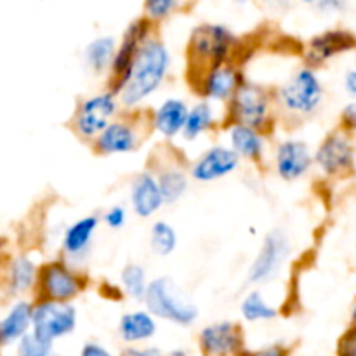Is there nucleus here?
Returning a JSON list of instances; mask_svg holds the SVG:
<instances>
[{"label":"nucleus","mask_w":356,"mask_h":356,"mask_svg":"<svg viewBox=\"0 0 356 356\" xmlns=\"http://www.w3.org/2000/svg\"><path fill=\"white\" fill-rule=\"evenodd\" d=\"M155 26L152 21L146 19L145 16H139L132 19L125 28L120 42H118L117 54H115L113 65L110 68V87L108 89L118 96L124 87L125 79H127L129 68L134 61L136 54L141 49V45L155 35Z\"/></svg>","instance_id":"obj_10"},{"label":"nucleus","mask_w":356,"mask_h":356,"mask_svg":"<svg viewBox=\"0 0 356 356\" xmlns=\"http://www.w3.org/2000/svg\"><path fill=\"white\" fill-rule=\"evenodd\" d=\"M122 356H162L159 350H152V348H148V350H138V348H129V350H125V353Z\"/></svg>","instance_id":"obj_38"},{"label":"nucleus","mask_w":356,"mask_h":356,"mask_svg":"<svg viewBox=\"0 0 356 356\" xmlns=\"http://www.w3.org/2000/svg\"><path fill=\"white\" fill-rule=\"evenodd\" d=\"M152 131L149 115L138 111L120 113L90 145L92 152L101 156L127 155L136 152L143 145Z\"/></svg>","instance_id":"obj_6"},{"label":"nucleus","mask_w":356,"mask_h":356,"mask_svg":"<svg viewBox=\"0 0 356 356\" xmlns=\"http://www.w3.org/2000/svg\"><path fill=\"white\" fill-rule=\"evenodd\" d=\"M238 45V37L226 24L204 23L195 26L186 45L188 79H197L212 66L236 61Z\"/></svg>","instance_id":"obj_2"},{"label":"nucleus","mask_w":356,"mask_h":356,"mask_svg":"<svg viewBox=\"0 0 356 356\" xmlns=\"http://www.w3.org/2000/svg\"><path fill=\"white\" fill-rule=\"evenodd\" d=\"M356 47V38L346 30H327L323 33L315 35L306 44L302 59L305 65L316 70L325 65L341 52L351 51Z\"/></svg>","instance_id":"obj_18"},{"label":"nucleus","mask_w":356,"mask_h":356,"mask_svg":"<svg viewBox=\"0 0 356 356\" xmlns=\"http://www.w3.org/2000/svg\"><path fill=\"white\" fill-rule=\"evenodd\" d=\"M159 330L156 318L148 309L127 312L118 320V336L127 344H139L153 339Z\"/></svg>","instance_id":"obj_22"},{"label":"nucleus","mask_w":356,"mask_h":356,"mask_svg":"<svg viewBox=\"0 0 356 356\" xmlns=\"http://www.w3.org/2000/svg\"><path fill=\"white\" fill-rule=\"evenodd\" d=\"M228 138L232 149L242 160L254 163H261L264 160L268 134L247 125L233 124L228 125Z\"/></svg>","instance_id":"obj_21"},{"label":"nucleus","mask_w":356,"mask_h":356,"mask_svg":"<svg viewBox=\"0 0 356 356\" xmlns=\"http://www.w3.org/2000/svg\"><path fill=\"white\" fill-rule=\"evenodd\" d=\"M118 42L110 35H101L90 40L83 49V61L94 73L110 72L113 65L115 54H117Z\"/></svg>","instance_id":"obj_25"},{"label":"nucleus","mask_w":356,"mask_h":356,"mask_svg":"<svg viewBox=\"0 0 356 356\" xmlns=\"http://www.w3.org/2000/svg\"><path fill=\"white\" fill-rule=\"evenodd\" d=\"M240 356H291V355H289V350L285 346H268V348H261V350H254V351L245 350Z\"/></svg>","instance_id":"obj_34"},{"label":"nucleus","mask_w":356,"mask_h":356,"mask_svg":"<svg viewBox=\"0 0 356 356\" xmlns=\"http://www.w3.org/2000/svg\"><path fill=\"white\" fill-rule=\"evenodd\" d=\"M101 216V222L104 226H108L110 229H120L124 228L125 222H127V209L122 204L111 205Z\"/></svg>","instance_id":"obj_33"},{"label":"nucleus","mask_w":356,"mask_h":356,"mask_svg":"<svg viewBox=\"0 0 356 356\" xmlns=\"http://www.w3.org/2000/svg\"><path fill=\"white\" fill-rule=\"evenodd\" d=\"M129 202L136 216L148 219L165 205L159 179L152 169L136 174L129 186Z\"/></svg>","instance_id":"obj_19"},{"label":"nucleus","mask_w":356,"mask_h":356,"mask_svg":"<svg viewBox=\"0 0 356 356\" xmlns=\"http://www.w3.org/2000/svg\"><path fill=\"white\" fill-rule=\"evenodd\" d=\"M149 247L155 256H170L177 247V233L174 226L167 221L153 222L152 232H149Z\"/></svg>","instance_id":"obj_30"},{"label":"nucleus","mask_w":356,"mask_h":356,"mask_svg":"<svg viewBox=\"0 0 356 356\" xmlns=\"http://www.w3.org/2000/svg\"><path fill=\"white\" fill-rule=\"evenodd\" d=\"M278 110L273 87L245 79L226 103V125L240 124L270 134L277 124Z\"/></svg>","instance_id":"obj_3"},{"label":"nucleus","mask_w":356,"mask_h":356,"mask_svg":"<svg viewBox=\"0 0 356 356\" xmlns=\"http://www.w3.org/2000/svg\"><path fill=\"white\" fill-rule=\"evenodd\" d=\"M169 356H190V355H188L184 350H174V351H170Z\"/></svg>","instance_id":"obj_41"},{"label":"nucleus","mask_w":356,"mask_h":356,"mask_svg":"<svg viewBox=\"0 0 356 356\" xmlns=\"http://www.w3.org/2000/svg\"><path fill=\"white\" fill-rule=\"evenodd\" d=\"M188 113H190V106L186 101L179 97H169L149 113L152 131L159 132L165 139L176 138L183 134Z\"/></svg>","instance_id":"obj_20"},{"label":"nucleus","mask_w":356,"mask_h":356,"mask_svg":"<svg viewBox=\"0 0 356 356\" xmlns=\"http://www.w3.org/2000/svg\"><path fill=\"white\" fill-rule=\"evenodd\" d=\"M89 285V278L65 259L51 261L38 271V301L72 302Z\"/></svg>","instance_id":"obj_8"},{"label":"nucleus","mask_w":356,"mask_h":356,"mask_svg":"<svg viewBox=\"0 0 356 356\" xmlns=\"http://www.w3.org/2000/svg\"><path fill=\"white\" fill-rule=\"evenodd\" d=\"M275 170L287 183L305 177L315 165V153L302 139H284L275 148Z\"/></svg>","instance_id":"obj_16"},{"label":"nucleus","mask_w":356,"mask_h":356,"mask_svg":"<svg viewBox=\"0 0 356 356\" xmlns=\"http://www.w3.org/2000/svg\"><path fill=\"white\" fill-rule=\"evenodd\" d=\"M341 118H343L344 131H346V129H353V131H356V103L348 104L343 110Z\"/></svg>","instance_id":"obj_37"},{"label":"nucleus","mask_w":356,"mask_h":356,"mask_svg":"<svg viewBox=\"0 0 356 356\" xmlns=\"http://www.w3.org/2000/svg\"><path fill=\"white\" fill-rule=\"evenodd\" d=\"M179 7L181 2H177V0H146L141 16L152 21L153 24H159L160 21L167 19Z\"/></svg>","instance_id":"obj_31"},{"label":"nucleus","mask_w":356,"mask_h":356,"mask_svg":"<svg viewBox=\"0 0 356 356\" xmlns=\"http://www.w3.org/2000/svg\"><path fill=\"white\" fill-rule=\"evenodd\" d=\"M344 87L351 96H356V70H350L344 76Z\"/></svg>","instance_id":"obj_39"},{"label":"nucleus","mask_w":356,"mask_h":356,"mask_svg":"<svg viewBox=\"0 0 356 356\" xmlns=\"http://www.w3.org/2000/svg\"><path fill=\"white\" fill-rule=\"evenodd\" d=\"M153 172H155L156 179H159L165 204H176V202H179L186 195L191 177L190 172L181 163H165L163 169L153 170Z\"/></svg>","instance_id":"obj_24"},{"label":"nucleus","mask_w":356,"mask_h":356,"mask_svg":"<svg viewBox=\"0 0 356 356\" xmlns=\"http://www.w3.org/2000/svg\"><path fill=\"white\" fill-rule=\"evenodd\" d=\"M120 99L110 89L79 101L70 127L82 141L92 145L97 136L120 115Z\"/></svg>","instance_id":"obj_7"},{"label":"nucleus","mask_w":356,"mask_h":356,"mask_svg":"<svg viewBox=\"0 0 356 356\" xmlns=\"http://www.w3.org/2000/svg\"><path fill=\"white\" fill-rule=\"evenodd\" d=\"M198 348L204 356H240L245 351L243 330L235 322H216L202 327Z\"/></svg>","instance_id":"obj_14"},{"label":"nucleus","mask_w":356,"mask_h":356,"mask_svg":"<svg viewBox=\"0 0 356 356\" xmlns=\"http://www.w3.org/2000/svg\"><path fill=\"white\" fill-rule=\"evenodd\" d=\"M80 356H113V353H111L110 350H106L103 344L90 341V343L83 344L82 351H80Z\"/></svg>","instance_id":"obj_36"},{"label":"nucleus","mask_w":356,"mask_h":356,"mask_svg":"<svg viewBox=\"0 0 356 356\" xmlns=\"http://www.w3.org/2000/svg\"><path fill=\"white\" fill-rule=\"evenodd\" d=\"M120 284L124 294L138 302H145L146 294L149 289L148 273L145 266L139 263H127L120 271Z\"/></svg>","instance_id":"obj_27"},{"label":"nucleus","mask_w":356,"mask_h":356,"mask_svg":"<svg viewBox=\"0 0 356 356\" xmlns=\"http://www.w3.org/2000/svg\"><path fill=\"white\" fill-rule=\"evenodd\" d=\"M52 355V344L44 343V341L37 339L33 334H28L19 341V348H17V356H51Z\"/></svg>","instance_id":"obj_32"},{"label":"nucleus","mask_w":356,"mask_h":356,"mask_svg":"<svg viewBox=\"0 0 356 356\" xmlns=\"http://www.w3.org/2000/svg\"><path fill=\"white\" fill-rule=\"evenodd\" d=\"M339 356H356V329L343 337L339 344Z\"/></svg>","instance_id":"obj_35"},{"label":"nucleus","mask_w":356,"mask_h":356,"mask_svg":"<svg viewBox=\"0 0 356 356\" xmlns=\"http://www.w3.org/2000/svg\"><path fill=\"white\" fill-rule=\"evenodd\" d=\"M291 250L292 245L287 233L282 229H271L264 236L259 252L256 254L250 264L249 273H247L249 284L259 285L273 280L291 256Z\"/></svg>","instance_id":"obj_11"},{"label":"nucleus","mask_w":356,"mask_h":356,"mask_svg":"<svg viewBox=\"0 0 356 356\" xmlns=\"http://www.w3.org/2000/svg\"><path fill=\"white\" fill-rule=\"evenodd\" d=\"M38 271L37 264L30 259L28 256H17L16 259L10 263V273H9V285L13 294H21V292L28 291L38 282Z\"/></svg>","instance_id":"obj_29"},{"label":"nucleus","mask_w":356,"mask_h":356,"mask_svg":"<svg viewBox=\"0 0 356 356\" xmlns=\"http://www.w3.org/2000/svg\"><path fill=\"white\" fill-rule=\"evenodd\" d=\"M315 165L329 177H339L355 165V148L344 129L330 132L315 152Z\"/></svg>","instance_id":"obj_13"},{"label":"nucleus","mask_w":356,"mask_h":356,"mask_svg":"<svg viewBox=\"0 0 356 356\" xmlns=\"http://www.w3.org/2000/svg\"><path fill=\"white\" fill-rule=\"evenodd\" d=\"M143 305L155 318L179 327L193 325L198 318V306L170 277L153 278Z\"/></svg>","instance_id":"obj_5"},{"label":"nucleus","mask_w":356,"mask_h":356,"mask_svg":"<svg viewBox=\"0 0 356 356\" xmlns=\"http://www.w3.org/2000/svg\"><path fill=\"white\" fill-rule=\"evenodd\" d=\"M218 120H216V111L212 108L211 101L200 99L190 106V113H188L186 125H184L183 138L186 141H197L200 136L207 134L209 131L216 127Z\"/></svg>","instance_id":"obj_26"},{"label":"nucleus","mask_w":356,"mask_h":356,"mask_svg":"<svg viewBox=\"0 0 356 356\" xmlns=\"http://www.w3.org/2000/svg\"><path fill=\"white\" fill-rule=\"evenodd\" d=\"M33 305L28 301H19L13 306L7 316L0 320V344H10L28 336L31 329Z\"/></svg>","instance_id":"obj_23"},{"label":"nucleus","mask_w":356,"mask_h":356,"mask_svg":"<svg viewBox=\"0 0 356 356\" xmlns=\"http://www.w3.org/2000/svg\"><path fill=\"white\" fill-rule=\"evenodd\" d=\"M240 315L249 323L271 322L278 316V309L270 305L259 291H252L240 302Z\"/></svg>","instance_id":"obj_28"},{"label":"nucleus","mask_w":356,"mask_h":356,"mask_svg":"<svg viewBox=\"0 0 356 356\" xmlns=\"http://www.w3.org/2000/svg\"><path fill=\"white\" fill-rule=\"evenodd\" d=\"M170 63L172 56L165 42L156 33L149 37L136 54L124 87L118 94L122 106L127 111H132L146 97L155 94L169 73Z\"/></svg>","instance_id":"obj_1"},{"label":"nucleus","mask_w":356,"mask_h":356,"mask_svg":"<svg viewBox=\"0 0 356 356\" xmlns=\"http://www.w3.org/2000/svg\"><path fill=\"white\" fill-rule=\"evenodd\" d=\"M351 316H353V323L356 325V302H355V306H353V313H351Z\"/></svg>","instance_id":"obj_42"},{"label":"nucleus","mask_w":356,"mask_h":356,"mask_svg":"<svg viewBox=\"0 0 356 356\" xmlns=\"http://www.w3.org/2000/svg\"><path fill=\"white\" fill-rule=\"evenodd\" d=\"M79 323V312L72 302L37 301L31 316V334L47 344L70 336Z\"/></svg>","instance_id":"obj_9"},{"label":"nucleus","mask_w":356,"mask_h":356,"mask_svg":"<svg viewBox=\"0 0 356 356\" xmlns=\"http://www.w3.org/2000/svg\"><path fill=\"white\" fill-rule=\"evenodd\" d=\"M323 83L316 70L301 66L282 86L275 89L278 117L289 120H306L323 101Z\"/></svg>","instance_id":"obj_4"},{"label":"nucleus","mask_w":356,"mask_h":356,"mask_svg":"<svg viewBox=\"0 0 356 356\" xmlns=\"http://www.w3.org/2000/svg\"><path fill=\"white\" fill-rule=\"evenodd\" d=\"M245 79V73L240 68L238 63L229 61L209 68L197 79L190 80V86L202 99L211 101V103L212 101L228 103Z\"/></svg>","instance_id":"obj_12"},{"label":"nucleus","mask_w":356,"mask_h":356,"mask_svg":"<svg viewBox=\"0 0 356 356\" xmlns=\"http://www.w3.org/2000/svg\"><path fill=\"white\" fill-rule=\"evenodd\" d=\"M315 7L320 10H325V9L334 10V9H341V7H344V3L337 2V0H332V2H330V0H325V2H316Z\"/></svg>","instance_id":"obj_40"},{"label":"nucleus","mask_w":356,"mask_h":356,"mask_svg":"<svg viewBox=\"0 0 356 356\" xmlns=\"http://www.w3.org/2000/svg\"><path fill=\"white\" fill-rule=\"evenodd\" d=\"M101 225V216L89 214L76 219L75 222L68 226L63 233L61 238V254L63 259L73 268L76 264L83 263L92 249L94 236Z\"/></svg>","instance_id":"obj_17"},{"label":"nucleus","mask_w":356,"mask_h":356,"mask_svg":"<svg viewBox=\"0 0 356 356\" xmlns=\"http://www.w3.org/2000/svg\"><path fill=\"white\" fill-rule=\"evenodd\" d=\"M51 356H54V355H51Z\"/></svg>","instance_id":"obj_43"},{"label":"nucleus","mask_w":356,"mask_h":356,"mask_svg":"<svg viewBox=\"0 0 356 356\" xmlns=\"http://www.w3.org/2000/svg\"><path fill=\"white\" fill-rule=\"evenodd\" d=\"M240 162L242 159L233 152L232 146L214 145L191 162L188 172L197 183H214L235 172L240 167Z\"/></svg>","instance_id":"obj_15"}]
</instances>
